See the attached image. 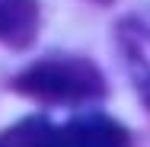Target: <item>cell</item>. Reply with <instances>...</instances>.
<instances>
[{
    "instance_id": "6da1fadb",
    "label": "cell",
    "mask_w": 150,
    "mask_h": 147,
    "mask_svg": "<svg viewBox=\"0 0 150 147\" xmlns=\"http://www.w3.org/2000/svg\"><path fill=\"white\" fill-rule=\"evenodd\" d=\"M13 89L51 106H74V102H90L105 93L102 70L90 64L86 58H48L26 67Z\"/></svg>"
},
{
    "instance_id": "7a4b0ae2",
    "label": "cell",
    "mask_w": 150,
    "mask_h": 147,
    "mask_svg": "<svg viewBox=\"0 0 150 147\" xmlns=\"http://www.w3.org/2000/svg\"><path fill=\"white\" fill-rule=\"evenodd\" d=\"M61 147H131L128 128L109 115H80L58 128Z\"/></svg>"
},
{
    "instance_id": "3957f363",
    "label": "cell",
    "mask_w": 150,
    "mask_h": 147,
    "mask_svg": "<svg viewBox=\"0 0 150 147\" xmlns=\"http://www.w3.org/2000/svg\"><path fill=\"white\" fill-rule=\"evenodd\" d=\"M38 32L35 0H0V42L10 48H29Z\"/></svg>"
},
{
    "instance_id": "277c9868",
    "label": "cell",
    "mask_w": 150,
    "mask_h": 147,
    "mask_svg": "<svg viewBox=\"0 0 150 147\" xmlns=\"http://www.w3.org/2000/svg\"><path fill=\"white\" fill-rule=\"evenodd\" d=\"M0 147H61V134L48 118H23L0 134Z\"/></svg>"
}]
</instances>
